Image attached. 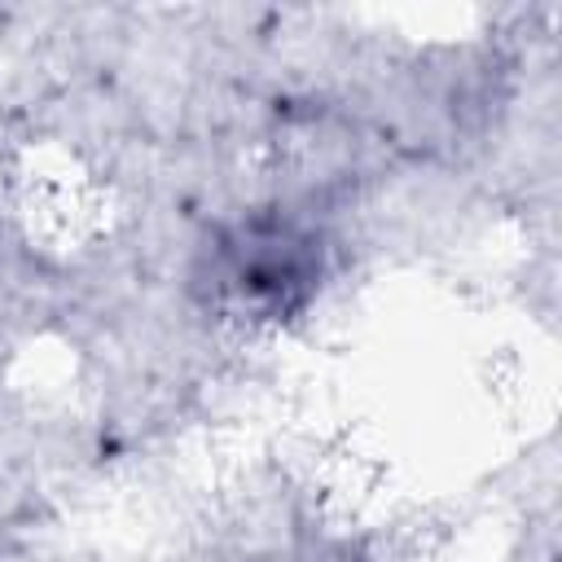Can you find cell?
<instances>
[{
  "mask_svg": "<svg viewBox=\"0 0 562 562\" xmlns=\"http://www.w3.org/2000/svg\"><path fill=\"white\" fill-rule=\"evenodd\" d=\"M211 294L237 321H290L321 281V246L285 215H250L211 250Z\"/></svg>",
  "mask_w": 562,
  "mask_h": 562,
  "instance_id": "6da1fadb",
  "label": "cell"
}]
</instances>
